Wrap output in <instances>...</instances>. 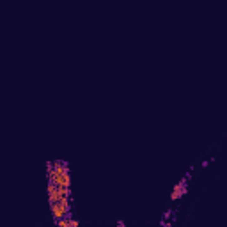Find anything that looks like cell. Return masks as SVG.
<instances>
[{
  "label": "cell",
  "mask_w": 227,
  "mask_h": 227,
  "mask_svg": "<svg viewBox=\"0 0 227 227\" xmlns=\"http://www.w3.org/2000/svg\"><path fill=\"white\" fill-rule=\"evenodd\" d=\"M71 197H67V199L61 200V202H55V204H50L52 208V215H53V220H61L64 216L71 211Z\"/></svg>",
  "instance_id": "6da1fadb"
},
{
  "label": "cell",
  "mask_w": 227,
  "mask_h": 227,
  "mask_svg": "<svg viewBox=\"0 0 227 227\" xmlns=\"http://www.w3.org/2000/svg\"><path fill=\"white\" fill-rule=\"evenodd\" d=\"M186 183H188V179H181L179 183L174 186V190H172V195H170V200H177L179 197H183L186 192H188V186H186Z\"/></svg>",
  "instance_id": "7a4b0ae2"
},
{
  "label": "cell",
  "mask_w": 227,
  "mask_h": 227,
  "mask_svg": "<svg viewBox=\"0 0 227 227\" xmlns=\"http://www.w3.org/2000/svg\"><path fill=\"white\" fill-rule=\"evenodd\" d=\"M78 224H80V222H78V218H69V224H67V227H78Z\"/></svg>",
  "instance_id": "3957f363"
},
{
  "label": "cell",
  "mask_w": 227,
  "mask_h": 227,
  "mask_svg": "<svg viewBox=\"0 0 227 227\" xmlns=\"http://www.w3.org/2000/svg\"><path fill=\"white\" fill-rule=\"evenodd\" d=\"M117 227H126V225H124V222L121 220V222H117Z\"/></svg>",
  "instance_id": "277c9868"
}]
</instances>
